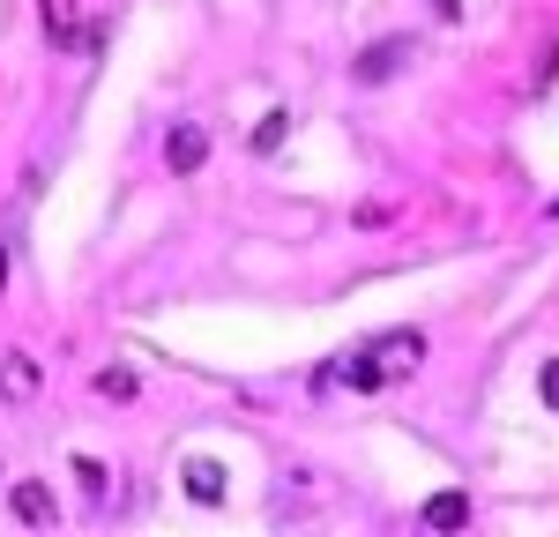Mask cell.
Here are the masks:
<instances>
[{
	"mask_svg": "<svg viewBox=\"0 0 559 537\" xmlns=\"http://www.w3.org/2000/svg\"><path fill=\"white\" fill-rule=\"evenodd\" d=\"M471 523V492H432L426 500V530H463Z\"/></svg>",
	"mask_w": 559,
	"mask_h": 537,
	"instance_id": "cell-8",
	"label": "cell"
},
{
	"mask_svg": "<svg viewBox=\"0 0 559 537\" xmlns=\"http://www.w3.org/2000/svg\"><path fill=\"white\" fill-rule=\"evenodd\" d=\"M403 60H418V38H388V45H366L358 60H350V75H358V90H373V83H388Z\"/></svg>",
	"mask_w": 559,
	"mask_h": 537,
	"instance_id": "cell-2",
	"label": "cell"
},
{
	"mask_svg": "<svg viewBox=\"0 0 559 537\" xmlns=\"http://www.w3.org/2000/svg\"><path fill=\"white\" fill-rule=\"evenodd\" d=\"M313 389H358V396H381L388 373H381V358H373V344H366V351H336L321 373H313Z\"/></svg>",
	"mask_w": 559,
	"mask_h": 537,
	"instance_id": "cell-1",
	"label": "cell"
},
{
	"mask_svg": "<svg viewBox=\"0 0 559 537\" xmlns=\"http://www.w3.org/2000/svg\"><path fill=\"white\" fill-rule=\"evenodd\" d=\"M545 217H559V202H552V210H545Z\"/></svg>",
	"mask_w": 559,
	"mask_h": 537,
	"instance_id": "cell-13",
	"label": "cell"
},
{
	"mask_svg": "<svg viewBox=\"0 0 559 537\" xmlns=\"http://www.w3.org/2000/svg\"><path fill=\"white\" fill-rule=\"evenodd\" d=\"M179 486L194 492V500H202V508H216V500H224V470H216L210 455H194V463H187V470H179Z\"/></svg>",
	"mask_w": 559,
	"mask_h": 537,
	"instance_id": "cell-7",
	"label": "cell"
},
{
	"mask_svg": "<svg viewBox=\"0 0 559 537\" xmlns=\"http://www.w3.org/2000/svg\"><path fill=\"white\" fill-rule=\"evenodd\" d=\"M97 396H105V403H128L134 396V373H128V366H105V373H97Z\"/></svg>",
	"mask_w": 559,
	"mask_h": 537,
	"instance_id": "cell-9",
	"label": "cell"
},
{
	"mask_svg": "<svg viewBox=\"0 0 559 537\" xmlns=\"http://www.w3.org/2000/svg\"><path fill=\"white\" fill-rule=\"evenodd\" d=\"M537 389H545V403H552V410H559V358H552V366H545V373H537Z\"/></svg>",
	"mask_w": 559,
	"mask_h": 537,
	"instance_id": "cell-11",
	"label": "cell"
},
{
	"mask_svg": "<svg viewBox=\"0 0 559 537\" xmlns=\"http://www.w3.org/2000/svg\"><path fill=\"white\" fill-rule=\"evenodd\" d=\"M0 396H8V403H31V396H38V366H31L23 351L0 358Z\"/></svg>",
	"mask_w": 559,
	"mask_h": 537,
	"instance_id": "cell-6",
	"label": "cell"
},
{
	"mask_svg": "<svg viewBox=\"0 0 559 537\" xmlns=\"http://www.w3.org/2000/svg\"><path fill=\"white\" fill-rule=\"evenodd\" d=\"M15 523H23V530H52V523H60L52 492L45 486H15Z\"/></svg>",
	"mask_w": 559,
	"mask_h": 537,
	"instance_id": "cell-5",
	"label": "cell"
},
{
	"mask_svg": "<svg viewBox=\"0 0 559 537\" xmlns=\"http://www.w3.org/2000/svg\"><path fill=\"white\" fill-rule=\"evenodd\" d=\"M0 291H8V254H0Z\"/></svg>",
	"mask_w": 559,
	"mask_h": 537,
	"instance_id": "cell-12",
	"label": "cell"
},
{
	"mask_svg": "<svg viewBox=\"0 0 559 537\" xmlns=\"http://www.w3.org/2000/svg\"><path fill=\"white\" fill-rule=\"evenodd\" d=\"M373 358H381L388 381H403V373H418V366H426V336H418V329H395V336L373 344Z\"/></svg>",
	"mask_w": 559,
	"mask_h": 537,
	"instance_id": "cell-3",
	"label": "cell"
},
{
	"mask_svg": "<svg viewBox=\"0 0 559 537\" xmlns=\"http://www.w3.org/2000/svg\"><path fill=\"white\" fill-rule=\"evenodd\" d=\"M284 134H292V120H284V112H269V120L254 128V157H269V150H276Z\"/></svg>",
	"mask_w": 559,
	"mask_h": 537,
	"instance_id": "cell-10",
	"label": "cell"
},
{
	"mask_svg": "<svg viewBox=\"0 0 559 537\" xmlns=\"http://www.w3.org/2000/svg\"><path fill=\"white\" fill-rule=\"evenodd\" d=\"M202 157H210V134L202 128H173L165 134V165H173V172H202Z\"/></svg>",
	"mask_w": 559,
	"mask_h": 537,
	"instance_id": "cell-4",
	"label": "cell"
}]
</instances>
